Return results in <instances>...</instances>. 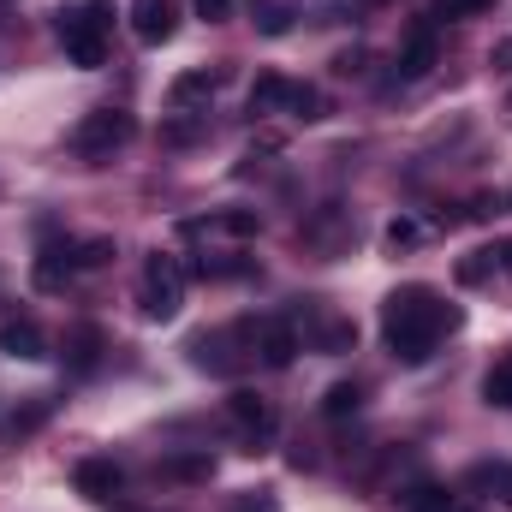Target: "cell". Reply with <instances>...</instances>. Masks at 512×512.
I'll return each instance as SVG.
<instances>
[{
  "label": "cell",
  "instance_id": "cell-27",
  "mask_svg": "<svg viewBox=\"0 0 512 512\" xmlns=\"http://www.w3.org/2000/svg\"><path fill=\"white\" fill-rule=\"evenodd\" d=\"M209 227H221V233H233V239H251L256 227H262V215H256V209H221Z\"/></svg>",
  "mask_w": 512,
  "mask_h": 512
},
{
  "label": "cell",
  "instance_id": "cell-16",
  "mask_svg": "<svg viewBox=\"0 0 512 512\" xmlns=\"http://www.w3.org/2000/svg\"><path fill=\"white\" fill-rule=\"evenodd\" d=\"M72 262H66V245H54V251L36 256V268H30V280H36V292H66L72 286Z\"/></svg>",
  "mask_w": 512,
  "mask_h": 512
},
{
  "label": "cell",
  "instance_id": "cell-11",
  "mask_svg": "<svg viewBox=\"0 0 512 512\" xmlns=\"http://www.w3.org/2000/svg\"><path fill=\"white\" fill-rule=\"evenodd\" d=\"M429 66H435V24L423 18V24L399 42V54H393V78H399V84H417Z\"/></svg>",
  "mask_w": 512,
  "mask_h": 512
},
{
  "label": "cell",
  "instance_id": "cell-15",
  "mask_svg": "<svg viewBox=\"0 0 512 512\" xmlns=\"http://www.w3.org/2000/svg\"><path fill=\"white\" fill-rule=\"evenodd\" d=\"M155 477H161V483H209V477H215V459H209V453H167V459L155 465Z\"/></svg>",
  "mask_w": 512,
  "mask_h": 512
},
{
  "label": "cell",
  "instance_id": "cell-24",
  "mask_svg": "<svg viewBox=\"0 0 512 512\" xmlns=\"http://www.w3.org/2000/svg\"><path fill=\"white\" fill-rule=\"evenodd\" d=\"M489 6H495V0H435V6L423 12V18H429V24H441V18L453 24V18H483Z\"/></svg>",
  "mask_w": 512,
  "mask_h": 512
},
{
  "label": "cell",
  "instance_id": "cell-25",
  "mask_svg": "<svg viewBox=\"0 0 512 512\" xmlns=\"http://www.w3.org/2000/svg\"><path fill=\"white\" fill-rule=\"evenodd\" d=\"M489 274H495V251H471V256H459V268H453L459 286H483Z\"/></svg>",
  "mask_w": 512,
  "mask_h": 512
},
{
  "label": "cell",
  "instance_id": "cell-8",
  "mask_svg": "<svg viewBox=\"0 0 512 512\" xmlns=\"http://www.w3.org/2000/svg\"><path fill=\"white\" fill-rule=\"evenodd\" d=\"M102 352H108V334H102L96 322H72L66 340H60V364H66V376H96V370H102Z\"/></svg>",
  "mask_w": 512,
  "mask_h": 512
},
{
  "label": "cell",
  "instance_id": "cell-13",
  "mask_svg": "<svg viewBox=\"0 0 512 512\" xmlns=\"http://www.w3.org/2000/svg\"><path fill=\"white\" fill-rule=\"evenodd\" d=\"M227 423H233V429H245L251 453H256V441H268V435H274V411H268L256 393H227Z\"/></svg>",
  "mask_w": 512,
  "mask_h": 512
},
{
  "label": "cell",
  "instance_id": "cell-1",
  "mask_svg": "<svg viewBox=\"0 0 512 512\" xmlns=\"http://www.w3.org/2000/svg\"><path fill=\"white\" fill-rule=\"evenodd\" d=\"M459 328V310L435 286H393L382 298V340L399 364H429L435 346Z\"/></svg>",
  "mask_w": 512,
  "mask_h": 512
},
{
  "label": "cell",
  "instance_id": "cell-19",
  "mask_svg": "<svg viewBox=\"0 0 512 512\" xmlns=\"http://www.w3.org/2000/svg\"><path fill=\"white\" fill-rule=\"evenodd\" d=\"M292 0H251V24L262 30V36H286L292 30Z\"/></svg>",
  "mask_w": 512,
  "mask_h": 512
},
{
  "label": "cell",
  "instance_id": "cell-22",
  "mask_svg": "<svg viewBox=\"0 0 512 512\" xmlns=\"http://www.w3.org/2000/svg\"><path fill=\"white\" fill-rule=\"evenodd\" d=\"M66 262L72 268H108L114 262V239H78V245H66Z\"/></svg>",
  "mask_w": 512,
  "mask_h": 512
},
{
  "label": "cell",
  "instance_id": "cell-31",
  "mask_svg": "<svg viewBox=\"0 0 512 512\" xmlns=\"http://www.w3.org/2000/svg\"><path fill=\"white\" fill-rule=\"evenodd\" d=\"M233 12V0H197V18H209V24H221Z\"/></svg>",
  "mask_w": 512,
  "mask_h": 512
},
{
  "label": "cell",
  "instance_id": "cell-2",
  "mask_svg": "<svg viewBox=\"0 0 512 512\" xmlns=\"http://www.w3.org/2000/svg\"><path fill=\"white\" fill-rule=\"evenodd\" d=\"M54 30H60V48L72 66L96 72L108 66V36H114V0H72L54 12Z\"/></svg>",
  "mask_w": 512,
  "mask_h": 512
},
{
  "label": "cell",
  "instance_id": "cell-33",
  "mask_svg": "<svg viewBox=\"0 0 512 512\" xmlns=\"http://www.w3.org/2000/svg\"><path fill=\"white\" fill-rule=\"evenodd\" d=\"M489 60H495V66H501V72H507V66H512V42H501V48H495V54H489Z\"/></svg>",
  "mask_w": 512,
  "mask_h": 512
},
{
  "label": "cell",
  "instance_id": "cell-10",
  "mask_svg": "<svg viewBox=\"0 0 512 512\" xmlns=\"http://www.w3.org/2000/svg\"><path fill=\"white\" fill-rule=\"evenodd\" d=\"M120 483H126V471H120L114 459H78V465H72V489H78L84 501H96V507H108V501L120 495Z\"/></svg>",
  "mask_w": 512,
  "mask_h": 512
},
{
  "label": "cell",
  "instance_id": "cell-30",
  "mask_svg": "<svg viewBox=\"0 0 512 512\" xmlns=\"http://www.w3.org/2000/svg\"><path fill=\"white\" fill-rule=\"evenodd\" d=\"M48 411H54V399H36L30 411H18V417H12V429L24 435V429H36V423H48Z\"/></svg>",
  "mask_w": 512,
  "mask_h": 512
},
{
  "label": "cell",
  "instance_id": "cell-28",
  "mask_svg": "<svg viewBox=\"0 0 512 512\" xmlns=\"http://www.w3.org/2000/svg\"><path fill=\"white\" fill-rule=\"evenodd\" d=\"M203 137V120H173V126H161V143H197Z\"/></svg>",
  "mask_w": 512,
  "mask_h": 512
},
{
  "label": "cell",
  "instance_id": "cell-17",
  "mask_svg": "<svg viewBox=\"0 0 512 512\" xmlns=\"http://www.w3.org/2000/svg\"><path fill=\"white\" fill-rule=\"evenodd\" d=\"M465 483L512 507V459H483V465H471V477H465Z\"/></svg>",
  "mask_w": 512,
  "mask_h": 512
},
{
  "label": "cell",
  "instance_id": "cell-18",
  "mask_svg": "<svg viewBox=\"0 0 512 512\" xmlns=\"http://www.w3.org/2000/svg\"><path fill=\"white\" fill-rule=\"evenodd\" d=\"M286 90H292V78H280V72H256L245 108H251V114H280V108H286Z\"/></svg>",
  "mask_w": 512,
  "mask_h": 512
},
{
  "label": "cell",
  "instance_id": "cell-34",
  "mask_svg": "<svg viewBox=\"0 0 512 512\" xmlns=\"http://www.w3.org/2000/svg\"><path fill=\"white\" fill-rule=\"evenodd\" d=\"M495 268H512V245H501V251H495Z\"/></svg>",
  "mask_w": 512,
  "mask_h": 512
},
{
  "label": "cell",
  "instance_id": "cell-36",
  "mask_svg": "<svg viewBox=\"0 0 512 512\" xmlns=\"http://www.w3.org/2000/svg\"><path fill=\"white\" fill-rule=\"evenodd\" d=\"M453 512H459V507H453Z\"/></svg>",
  "mask_w": 512,
  "mask_h": 512
},
{
  "label": "cell",
  "instance_id": "cell-14",
  "mask_svg": "<svg viewBox=\"0 0 512 512\" xmlns=\"http://www.w3.org/2000/svg\"><path fill=\"white\" fill-rule=\"evenodd\" d=\"M0 352H6V358H48V334H42L30 316H18V322L0 328Z\"/></svg>",
  "mask_w": 512,
  "mask_h": 512
},
{
  "label": "cell",
  "instance_id": "cell-29",
  "mask_svg": "<svg viewBox=\"0 0 512 512\" xmlns=\"http://www.w3.org/2000/svg\"><path fill=\"white\" fill-rule=\"evenodd\" d=\"M227 512H280V501H274V495H262V489H256V495L245 489V495H239Z\"/></svg>",
  "mask_w": 512,
  "mask_h": 512
},
{
  "label": "cell",
  "instance_id": "cell-4",
  "mask_svg": "<svg viewBox=\"0 0 512 512\" xmlns=\"http://www.w3.org/2000/svg\"><path fill=\"white\" fill-rule=\"evenodd\" d=\"M185 262L167 251H155L143 262V280H137V304H143V316L149 322H173L179 316V304H185Z\"/></svg>",
  "mask_w": 512,
  "mask_h": 512
},
{
  "label": "cell",
  "instance_id": "cell-5",
  "mask_svg": "<svg viewBox=\"0 0 512 512\" xmlns=\"http://www.w3.org/2000/svg\"><path fill=\"white\" fill-rule=\"evenodd\" d=\"M286 322L298 328V346H310V352H352V346H358V322H352V316H334V310H322V304L292 310Z\"/></svg>",
  "mask_w": 512,
  "mask_h": 512
},
{
  "label": "cell",
  "instance_id": "cell-23",
  "mask_svg": "<svg viewBox=\"0 0 512 512\" xmlns=\"http://www.w3.org/2000/svg\"><path fill=\"white\" fill-rule=\"evenodd\" d=\"M483 399L501 405V411H512V352L501 358V364H489V376H483Z\"/></svg>",
  "mask_w": 512,
  "mask_h": 512
},
{
  "label": "cell",
  "instance_id": "cell-35",
  "mask_svg": "<svg viewBox=\"0 0 512 512\" xmlns=\"http://www.w3.org/2000/svg\"><path fill=\"white\" fill-rule=\"evenodd\" d=\"M507 114H512V90H507Z\"/></svg>",
  "mask_w": 512,
  "mask_h": 512
},
{
  "label": "cell",
  "instance_id": "cell-9",
  "mask_svg": "<svg viewBox=\"0 0 512 512\" xmlns=\"http://www.w3.org/2000/svg\"><path fill=\"white\" fill-rule=\"evenodd\" d=\"M173 30H179V6H173V0H131V36H137L143 48L173 42Z\"/></svg>",
  "mask_w": 512,
  "mask_h": 512
},
{
  "label": "cell",
  "instance_id": "cell-6",
  "mask_svg": "<svg viewBox=\"0 0 512 512\" xmlns=\"http://www.w3.org/2000/svg\"><path fill=\"white\" fill-rule=\"evenodd\" d=\"M239 346H251L245 322H239V328L197 334V340H191V364H197V370H209V376H239V370L251 364V352H239Z\"/></svg>",
  "mask_w": 512,
  "mask_h": 512
},
{
  "label": "cell",
  "instance_id": "cell-26",
  "mask_svg": "<svg viewBox=\"0 0 512 512\" xmlns=\"http://www.w3.org/2000/svg\"><path fill=\"white\" fill-rule=\"evenodd\" d=\"M280 114H292V120H322V96L310 90V84H292L286 90V108Z\"/></svg>",
  "mask_w": 512,
  "mask_h": 512
},
{
  "label": "cell",
  "instance_id": "cell-21",
  "mask_svg": "<svg viewBox=\"0 0 512 512\" xmlns=\"http://www.w3.org/2000/svg\"><path fill=\"white\" fill-rule=\"evenodd\" d=\"M399 507L405 512H453V495H447L441 483H411V489L399 495Z\"/></svg>",
  "mask_w": 512,
  "mask_h": 512
},
{
  "label": "cell",
  "instance_id": "cell-12",
  "mask_svg": "<svg viewBox=\"0 0 512 512\" xmlns=\"http://www.w3.org/2000/svg\"><path fill=\"white\" fill-rule=\"evenodd\" d=\"M221 78H227L221 66H191V72H179V78L167 84V102H173L179 114H191V108H203V102L221 90Z\"/></svg>",
  "mask_w": 512,
  "mask_h": 512
},
{
  "label": "cell",
  "instance_id": "cell-32",
  "mask_svg": "<svg viewBox=\"0 0 512 512\" xmlns=\"http://www.w3.org/2000/svg\"><path fill=\"white\" fill-rule=\"evenodd\" d=\"M411 239H417V227H411V221H393V227H387V245H411Z\"/></svg>",
  "mask_w": 512,
  "mask_h": 512
},
{
  "label": "cell",
  "instance_id": "cell-20",
  "mask_svg": "<svg viewBox=\"0 0 512 512\" xmlns=\"http://www.w3.org/2000/svg\"><path fill=\"white\" fill-rule=\"evenodd\" d=\"M358 405H364V382H334L322 393V417H358Z\"/></svg>",
  "mask_w": 512,
  "mask_h": 512
},
{
  "label": "cell",
  "instance_id": "cell-3",
  "mask_svg": "<svg viewBox=\"0 0 512 512\" xmlns=\"http://www.w3.org/2000/svg\"><path fill=\"white\" fill-rule=\"evenodd\" d=\"M131 137H137V120H131L126 108H90V114L72 126V155L96 167V161H114Z\"/></svg>",
  "mask_w": 512,
  "mask_h": 512
},
{
  "label": "cell",
  "instance_id": "cell-7",
  "mask_svg": "<svg viewBox=\"0 0 512 512\" xmlns=\"http://www.w3.org/2000/svg\"><path fill=\"white\" fill-rule=\"evenodd\" d=\"M245 334H251V358H262L268 370H286L304 346H298V328L286 322V316H262V322H245Z\"/></svg>",
  "mask_w": 512,
  "mask_h": 512
}]
</instances>
